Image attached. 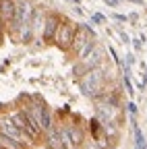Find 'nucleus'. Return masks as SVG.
<instances>
[{"instance_id":"2eb2a0df","label":"nucleus","mask_w":147,"mask_h":149,"mask_svg":"<svg viewBox=\"0 0 147 149\" xmlns=\"http://www.w3.org/2000/svg\"><path fill=\"white\" fill-rule=\"evenodd\" d=\"M91 21H93V23H98V25H104V23H106V17H104L102 13H93Z\"/></svg>"},{"instance_id":"0eeeda50","label":"nucleus","mask_w":147,"mask_h":149,"mask_svg":"<svg viewBox=\"0 0 147 149\" xmlns=\"http://www.w3.org/2000/svg\"><path fill=\"white\" fill-rule=\"evenodd\" d=\"M95 112H98V118L102 120V122H110L112 124L116 118H118V102L114 100V97H102V102L98 104V108H95Z\"/></svg>"},{"instance_id":"6ab92c4d","label":"nucleus","mask_w":147,"mask_h":149,"mask_svg":"<svg viewBox=\"0 0 147 149\" xmlns=\"http://www.w3.org/2000/svg\"><path fill=\"white\" fill-rule=\"evenodd\" d=\"M128 112H131V114H137V106L135 104H128Z\"/></svg>"},{"instance_id":"6e6552de","label":"nucleus","mask_w":147,"mask_h":149,"mask_svg":"<svg viewBox=\"0 0 147 149\" xmlns=\"http://www.w3.org/2000/svg\"><path fill=\"white\" fill-rule=\"evenodd\" d=\"M58 25H60V17L58 15H48L46 17V23H44V29H42L44 42H54V35H56Z\"/></svg>"},{"instance_id":"9d476101","label":"nucleus","mask_w":147,"mask_h":149,"mask_svg":"<svg viewBox=\"0 0 147 149\" xmlns=\"http://www.w3.org/2000/svg\"><path fill=\"white\" fill-rule=\"evenodd\" d=\"M46 10L44 8H33V15H31V29H33V35L35 33H42L44 29V23H46Z\"/></svg>"},{"instance_id":"39448f33","label":"nucleus","mask_w":147,"mask_h":149,"mask_svg":"<svg viewBox=\"0 0 147 149\" xmlns=\"http://www.w3.org/2000/svg\"><path fill=\"white\" fill-rule=\"evenodd\" d=\"M0 135H2V137H8V139H15V141H19L21 145L31 143V139H29V137L23 133V130L10 120L8 114H2V116H0Z\"/></svg>"},{"instance_id":"412c9836","label":"nucleus","mask_w":147,"mask_h":149,"mask_svg":"<svg viewBox=\"0 0 147 149\" xmlns=\"http://www.w3.org/2000/svg\"><path fill=\"white\" fill-rule=\"evenodd\" d=\"M0 149H10V147H0ZM13 149H23V147H13Z\"/></svg>"},{"instance_id":"f03ea898","label":"nucleus","mask_w":147,"mask_h":149,"mask_svg":"<svg viewBox=\"0 0 147 149\" xmlns=\"http://www.w3.org/2000/svg\"><path fill=\"white\" fill-rule=\"evenodd\" d=\"M95 44H98L95 42V33L91 31V27L89 25H77L75 37H72V44H70V50L77 54V58H83Z\"/></svg>"},{"instance_id":"f257e3e1","label":"nucleus","mask_w":147,"mask_h":149,"mask_svg":"<svg viewBox=\"0 0 147 149\" xmlns=\"http://www.w3.org/2000/svg\"><path fill=\"white\" fill-rule=\"evenodd\" d=\"M106 81H108V70L100 64L95 68L87 70L81 77V91L85 93L87 97H102L104 89H106Z\"/></svg>"},{"instance_id":"dca6fc26","label":"nucleus","mask_w":147,"mask_h":149,"mask_svg":"<svg viewBox=\"0 0 147 149\" xmlns=\"http://www.w3.org/2000/svg\"><path fill=\"white\" fill-rule=\"evenodd\" d=\"M112 17H114V21H120V23H124V21H128V17H124V15H118V13H114Z\"/></svg>"},{"instance_id":"9b49d317","label":"nucleus","mask_w":147,"mask_h":149,"mask_svg":"<svg viewBox=\"0 0 147 149\" xmlns=\"http://www.w3.org/2000/svg\"><path fill=\"white\" fill-rule=\"evenodd\" d=\"M68 135H70V143H72V147H79V145H83V130L79 128V126H68Z\"/></svg>"},{"instance_id":"aec40b11","label":"nucleus","mask_w":147,"mask_h":149,"mask_svg":"<svg viewBox=\"0 0 147 149\" xmlns=\"http://www.w3.org/2000/svg\"><path fill=\"white\" fill-rule=\"evenodd\" d=\"M128 2H135V4H141V2H143V0H128Z\"/></svg>"},{"instance_id":"5701e85b","label":"nucleus","mask_w":147,"mask_h":149,"mask_svg":"<svg viewBox=\"0 0 147 149\" xmlns=\"http://www.w3.org/2000/svg\"><path fill=\"white\" fill-rule=\"evenodd\" d=\"M70 2H75V4H79V2H81V0H70Z\"/></svg>"},{"instance_id":"7ed1b4c3","label":"nucleus","mask_w":147,"mask_h":149,"mask_svg":"<svg viewBox=\"0 0 147 149\" xmlns=\"http://www.w3.org/2000/svg\"><path fill=\"white\" fill-rule=\"evenodd\" d=\"M104 58H106V50H104L100 44H95L93 48H91V50L83 56V58H79V64L75 66V74H81V77H83L87 70L100 66V64L104 62Z\"/></svg>"},{"instance_id":"a211bd4d","label":"nucleus","mask_w":147,"mask_h":149,"mask_svg":"<svg viewBox=\"0 0 147 149\" xmlns=\"http://www.w3.org/2000/svg\"><path fill=\"white\" fill-rule=\"evenodd\" d=\"M108 6H118V0H104Z\"/></svg>"},{"instance_id":"1a4fd4ad","label":"nucleus","mask_w":147,"mask_h":149,"mask_svg":"<svg viewBox=\"0 0 147 149\" xmlns=\"http://www.w3.org/2000/svg\"><path fill=\"white\" fill-rule=\"evenodd\" d=\"M15 6H17L15 0H0V21L6 27L10 25L13 17H15Z\"/></svg>"},{"instance_id":"f3484780","label":"nucleus","mask_w":147,"mask_h":149,"mask_svg":"<svg viewBox=\"0 0 147 149\" xmlns=\"http://www.w3.org/2000/svg\"><path fill=\"white\" fill-rule=\"evenodd\" d=\"M133 62H135V56H133V54H128V56H126V66H131Z\"/></svg>"},{"instance_id":"f8f14e48","label":"nucleus","mask_w":147,"mask_h":149,"mask_svg":"<svg viewBox=\"0 0 147 149\" xmlns=\"http://www.w3.org/2000/svg\"><path fill=\"white\" fill-rule=\"evenodd\" d=\"M48 145H50V149H64L62 141H60V137L56 133V128H50L48 130Z\"/></svg>"},{"instance_id":"4468645a","label":"nucleus","mask_w":147,"mask_h":149,"mask_svg":"<svg viewBox=\"0 0 147 149\" xmlns=\"http://www.w3.org/2000/svg\"><path fill=\"white\" fill-rule=\"evenodd\" d=\"M40 128H42V130H46V133H48V130L52 128V114H50V110H48V108L44 110V116H42Z\"/></svg>"},{"instance_id":"4be33fe9","label":"nucleus","mask_w":147,"mask_h":149,"mask_svg":"<svg viewBox=\"0 0 147 149\" xmlns=\"http://www.w3.org/2000/svg\"><path fill=\"white\" fill-rule=\"evenodd\" d=\"M2 27H4V23H2V21H0V35H2Z\"/></svg>"},{"instance_id":"423d86ee","label":"nucleus","mask_w":147,"mask_h":149,"mask_svg":"<svg viewBox=\"0 0 147 149\" xmlns=\"http://www.w3.org/2000/svg\"><path fill=\"white\" fill-rule=\"evenodd\" d=\"M75 31H77V25H75V23L60 21V25H58V29H56V35H54V44H56L58 48H62V50H70Z\"/></svg>"},{"instance_id":"20e7f679","label":"nucleus","mask_w":147,"mask_h":149,"mask_svg":"<svg viewBox=\"0 0 147 149\" xmlns=\"http://www.w3.org/2000/svg\"><path fill=\"white\" fill-rule=\"evenodd\" d=\"M31 15H33V4L29 2V0H21V2H17V6H15V17H13L10 25H8L13 37H15L17 31H19L21 25L31 23Z\"/></svg>"},{"instance_id":"ddd939ff","label":"nucleus","mask_w":147,"mask_h":149,"mask_svg":"<svg viewBox=\"0 0 147 149\" xmlns=\"http://www.w3.org/2000/svg\"><path fill=\"white\" fill-rule=\"evenodd\" d=\"M56 133H58V137H60V141H62V147H64V149H72L70 135H68V128H64V126H58V128H56Z\"/></svg>"}]
</instances>
